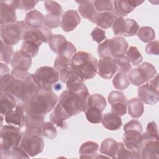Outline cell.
Listing matches in <instances>:
<instances>
[{
  "mask_svg": "<svg viewBox=\"0 0 159 159\" xmlns=\"http://www.w3.org/2000/svg\"><path fill=\"white\" fill-rule=\"evenodd\" d=\"M58 97L52 90L41 89L25 103V126H42L46 115L55 108Z\"/></svg>",
  "mask_w": 159,
  "mask_h": 159,
  "instance_id": "obj_1",
  "label": "cell"
},
{
  "mask_svg": "<svg viewBox=\"0 0 159 159\" xmlns=\"http://www.w3.org/2000/svg\"><path fill=\"white\" fill-rule=\"evenodd\" d=\"M97 59L91 53L80 51L72 58L70 66L83 81L93 78L97 73Z\"/></svg>",
  "mask_w": 159,
  "mask_h": 159,
  "instance_id": "obj_2",
  "label": "cell"
},
{
  "mask_svg": "<svg viewBox=\"0 0 159 159\" xmlns=\"http://www.w3.org/2000/svg\"><path fill=\"white\" fill-rule=\"evenodd\" d=\"M89 96L88 90L75 93L66 89L60 94L58 104L72 117L85 111Z\"/></svg>",
  "mask_w": 159,
  "mask_h": 159,
  "instance_id": "obj_3",
  "label": "cell"
},
{
  "mask_svg": "<svg viewBox=\"0 0 159 159\" xmlns=\"http://www.w3.org/2000/svg\"><path fill=\"white\" fill-rule=\"evenodd\" d=\"M122 140L125 147L134 155L135 158H140L141 147L143 137L142 126L137 120H132L124 126Z\"/></svg>",
  "mask_w": 159,
  "mask_h": 159,
  "instance_id": "obj_4",
  "label": "cell"
},
{
  "mask_svg": "<svg viewBox=\"0 0 159 159\" xmlns=\"http://www.w3.org/2000/svg\"><path fill=\"white\" fill-rule=\"evenodd\" d=\"M41 127L33 126L27 127L23 133V138L20 147L31 157L40 153L44 147Z\"/></svg>",
  "mask_w": 159,
  "mask_h": 159,
  "instance_id": "obj_5",
  "label": "cell"
},
{
  "mask_svg": "<svg viewBox=\"0 0 159 159\" xmlns=\"http://www.w3.org/2000/svg\"><path fill=\"white\" fill-rule=\"evenodd\" d=\"M1 157L13 149L19 147L23 138L20 127L13 125H4L0 131Z\"/></svg>",
  "mask_w": 159,
  "mask_h": 159,
  "instance_id": "obj_6",
  "label": "cell"
},
{
  "mask_svg": "<svg viewBox=\"0 0 159 159\" xmlns=\"http://www.w3.org/2000/svg\"><path fill=\"white\" fill-rule=\"evenodd\" d=\"M30 27L25 21H18L16 24H8L1 26V40L9 46L17 44L22 39L23 35L29 30Z\"/></svg>",
  "mask_w": 159,
  "mask_h": 159,
  "instance_id": "obj_7",
  "label": "cell"
},
{
  "mask_svg": "<svg viewBox=\"0 0 159 159\" xmlns=\"http://www.w3.org/2000/svg\"><path fill=\"white\" fill-rule=\"evenodd\" d=\"M129 47L125 39L121 37H116L111 39H106L98 47V54L100 58L114 57L123 54L125 55Z\"/></svg>",
  "mask_w": 159,
  "mask_h": 159,
  "instance_id": "obj_8",
  "label": "cell"
},
{
  "mask_svg": "<svg viewBox=\"0 0 159 159\" xmlns=\"http://www.w3.org/2000/svg\"><path fill=\"white\" fill-rule=\"evenodd\" d=\"M157 75L155 67L148 62H144L129 71L128 78L131 83L139 86L148 82Z\"/></svg>",
  "mask_w": 159,
  "mask_h": 159,
  "instance_id": "obj_9",
  "label": "cell"
},
{
  "mask_svg": "<svg viewBox=\"0 0 159 159\" xmlns=\"http://www.w3.org/2000/svg\"><path fill=\"white\" fill-rule=\"evenodd\" d=\"M138 96L142 102L153 105L159 100L158 94V76L156 75L145 84L138 88Z\"/></svg>",
  "mask_w": 159,
  "mask_h": 159,
  "instance_id": "obj_10",
  "label": "cell"
},
{
  "mask_svg": "<svg viewBox=\"0 0 159 159\" xmlns=\"http://www.w3.org/2000/svg\"><path fill=\"white\" fill-rule=\"evenodd\" d=\"M40 89L41 86L37 81L35 75L30 73L22 81L16 98L21 102L26 103Z\"/></svg>",
  "mask_w": 159,
  "mask_h": 159,
  "instance_id": "obj_11",
  "label": "cell"
},
{
  "mask_svg": "<svg viewBox=\"0 0 159 159\" xmlns=\"http://www.w3.org/2000/svg\"><path fill=\"white\" fill-rule=\"evenodd\" d=\"M34 75L41 89L46 90H52V86L60 79L59 72L56 69L48 66L38 68Z\"/></svg>",
  "mask_w": 159,
  "mask_h": 159,
  "instance_id": "obj_12",
  "label": "cell"
},
{
  "mask_svg": "<svg viewBox=\"0 0 159 159\" xmlns=\"http://www.w3.org/2000/svg\"><path fill=\"white\" fill-rule=\"evenodd\" d=\"M112 30L115 35L132 37L136 35L139 29L137 22L132 19H124L117 17L112 24Z\"/></svg>",
  "mask_w": 159,
  "mask_h": 159,
  "instance_id": "obj_13",
  "label": "cell"
},
{
  "mask_svg": "<svg viewBox=\"0 0 159 159\" xmlns=\"http://www.w3.org/2000/svg\"><path fill=\"white\" fill-rule=\"evenodd\" d=\"M108 101L111 105V110L119 116L127 113V100L124 94L118 91H111L108 96Z\"/></svg>",
  "mask_w": 159,
  "mask_h": 159,
  "instance_id": "obj_14",
  "label": "cell"
},
{
  "mask_svg": "<svg viewBox=\"0 0 159 159\" xmlns=\"http://www.w3.org/2000/svg\"><path fill=\"white\" fill-rule=\"evenodd\" d=\"M52 35V32L50 29L42 25L39 27L31 28L27 31L23 35L22 40H32L41 45L42 43L48 42Z\"/></svg>",
  "mask_w": 159,
  "mask_h": 159,
  "instance_id": "obj_15",
  "label": "cell"
},
{
  "mask_svg": "<svg viewBox=\"0 0 159 159\" xmlns=\"http://www.w3.org/2000/svg\"><path fill=\"white\" fill-rule=\"evenodd\" d=\"M16 9L14 1H0L1 26L8 24H15L16 22L17 16Z\"/></svg>",
  "mask_w": 159,
  "mask_h": 159,
  "instance_id": "obj_16",
  "label": "cell"
},
{
  "mask_svg": "<svg viewBox=\"0 0 159 159\" xmlns=\"http://www.w3.org/2000/svg\"><path fill=\"white\" fill-rule=\"evenodd\" d=\"M6 122L11 125L23 127L25 125V103L19 102L15 109L5 115Z\"/></svg>",
  "mask_w": 159,
  "mask_h": 159,
  "instance_id": "obj_17",
  "label": "cell"
},
{
  "mask_svg": "<svg viewBox=\"0 0 159 159\" xmlns=\"http://www.w3.org/2000/svg\"><path fill=\"white\" fill-rule=\"evenodd\" d=\"M97 70L101 78L106 80L112 78L117 71L113 58L109 57L101 58L97 64Z\"/></svg>",
  "mask_w": 159,
  "mask_h": 159,
  "instance_id": "obj_18",
  "label": "cell"
},
{
  "mask_svg": "<svg viewBox=\"0 0 159 159\" xmlns=\"http://www.w3.org/2000/svg\"><path fill=\"white\" fill-rule=\"evenodd\" d=\"M81 17L75 10H68L62 15L61 21V29L66 32L73 31L80 23Z\"/></svg>",
  "mask_w": 159,
  "mask_h": 159,
  "instance_id": "obj_19",
  "label": "cell"
},
{
  "mask_svg": "<svg viewBox=\"0 0 159 159\" xmlns=\"http://www.w3.org/2000/svg\"><path fill=\"white\" fill-rule=\"evenodd\" d=\"M143 1L116 0L113 1L114 11L120 16H127L137 7L142 4Z\"/></svg>",
  "mask_w": 159,
  "mask_h": 159,
  "instance_id": "obj_20",
  "label": "cell"
},
{
  "mask_svg": "<svg viewBox=\"0 0 159 159\" xmlns=\"http://www.w3.org/2000/svg\"><path fill=\"white\" fill-rule=\"evenodd\" d=\"M140 158H159V142L158 140H148L143 141L141 147Z\"/></svg>",
  "mask_w": 159,
  "mask_h": 159,
  "instance_id": "obj_21",
  "label": "cell"
},
{
  "mask_svg": "<svg viewBox=\"0 0 159 159\" xmlns=\"http://www.w3.org/2000/svg\"><path fill=\"white\" fill-rule=\"evenodd\" d=\"M10 64L13 69L28 71L32 65V58L18 50L14 53Z\"/></svg>",
  "mask_w": 159,
  "mask_h": 159,
  "instance_id": "obj_22",
  "label": "cell"
},
{
  "mask_svg": "<svg viewBox=\"0 0 159 159\" xmlns=\"http://www.w3.org/2000/svg\"><path fill=\"white\" fill-rule=\"evenodd\" d=\"M70 117H71L65 112L58 103L55 106L53 111L50 115L51 122L54 125H56L57 127L62 129H66L67 128V124L65 121Z\"/></svg>",
  "mask_w": 159,
  "mask_h": 159,
  "instance_id": "obj_23",
  "label": "cell"
},
{
  "mask_svg": "<svg viewBox=\"0 0 159 159\" xmlns=\"http://www.w3.org/2000/svg\"><path fill=\"white\" fill-rule=\"evenodd\" d=\"M119 16L114 10L111 12H98L94 19L93 23L102 29H107L112 25L114 20Z\"/></svg>",
  "mask_w": 159,
  "mask_h": 159,
  "instance_id": "obj_24",
  "label": "cell"
},
{
  "mask_svg": "<svg viewBox=\"0 0 159 159\" xmlns=\"http://www.w3.org/2000/svg\"><path fill=\"white\" fill-rule=\"evenodd\" d=\"M78 4V11L81 16L93 23L98 12L96 10L92 1H76Z\"/></svg>",
  "mask_w": 159,
  "mask_h": 159,
  "instance_id": "obj_25",
  "label": "cell"
},
{
  "mask_svg": "<svg viewBox=\"0 0 159 159\" xmlns=\"http://www.w3.org/2000/svg\"><path fill=\"white\" fill-rule=\"evenodd\" d=\"M102 125L110 130H116L122 125L120 117L114 112H108L102 116L101 120Z\"/></svg>",
  "mask_w": 159,
  "mask_h": 159,
  "instance_id": "obj_26",
  "label": "cell"
},
{
  "mask_svg": "<svg viewBox=\"0 0 159 159\" xmlns=\"http://www.w3.org/2000/svg\"><path fill=\"white\" fill-rule=\"evenodd\" d=\"M16 97L12 94L1 92L0 93V113L6 115L16 106Z\"/></svg>",
  "mask_w": 159,
  "mask_h": 159,
  "instance_id": "obj_27",
  "label": "cell"
},
{
  "mask_svg": "<svg viewBox=\"0 0 159 159\" xmlns=\"http://www.w3.org/2000/svg\"><path fill=\"white\" fill-rule=\"evenodd\" d=\"M99 150V145L92 141H88L83 143L80 149L79 154L81 158H96L98 151Z\"/></svg>",
  "mask_w": 159,
  "mask_h": 159,
  "instance_id": "obj_28",
  "label": "cell"
},
{
  "mask_svg": "<svg viewBox=\"0 0 159 159\" xmlns=\"http://www.w3.org/2000/svg\"><path fill=\"white\" fill-rule=\"evenodd\" d=\"M118 148V142L111 138L104 139L100 146V153L104 155L112 158H116V153Z\"/></svg>",
  "mask_w": 159,
  "mask_h": 159,
  "instance_id": "obj_29",
  "label": "cell"
},
{
  "mask_svg": "<svg viewBox=\"0 0 159 159\" xmlns=\"http://www.w3.org/2000/svg\"><path fill=\"white\" fill-rule=\"evenodd\" d=\"M128 112L132 118H139L144 112V107L142 101L139 98H134L127 101Z\"/></svg>",
  "mask_w": 159,
  "mask_h": 159,
  "instance_id": "obj_30",
  "label": "cell"
},
{
  "mask_svg": "<svg viewBox=\"0 0 159 159\" xmlns=\"http://www.w3.org/2000/svg\"><path fill=\"white\" fill-rule=\"evenodd\" d=\"M68 41L66 38L60 34L52 35L48 41V45L51 50L58 55L65 48Z\"/></svg>",
  "mask_w": 159,
  "mask_h": 159,
  "instance_id": "obj_31",
  "label": "cell"
},
{
  "mask_svg": "<svg viewBox=\"0 0 159 159\" xmlns=\"http://www.w3.org/2000/svg\"><path fill=\"white\" fill-rule=\"evenodd\" d=\"M43 15L37 10H32L26 14L25 21L31 28L39 27L43 23Z\"/></svg>",
  "mask_w": 159,
  "mask_h": 159,
  "instance_id": "obj_32",
  "label": "cell"
},
{
  "mask_svg": "<svg viewBox=\"0 0 159 159\" xmlns=\"http://www.w3.org/2000/svg\"><path fill=\"white\" fill-rule=\"evenodd\" d=\"M40 45L32 40H25L22 43L20 51L31 58L37 56L39 51Z\"/></svg>",
  "mask_w": 159,
  "mask_h": 159,
  "instance_id": "obj_33",
  "label": "cell"
},
{
  "mask_svg": "<svg viewBox=\"0 0 159 159\" xmlns=\"http://www.w3.org/2000/svg\"><path fill=\"white\" fill-rule=\"evenodd\" d=\"M117 70L120 73H127L132 68V65L127 56L123 54L117 55L113 58Z\"/></svg>",
  "mask_w": 159,
  "mask_h": 159,
  "instance_id": "obj_34",
  "label": "cell"
},
{
  "mask_svg": "<svg viewBox=\"0 0 159 159\" xmlns=\"http://www.w3.org/2000/svg\"><path fill=\"white\" fill-rule=\"evenodd\" d=\"M86 119L92 124L100 123L102 118V111L93 106H86L84 111Z\"/></svg>",
  "mask_w": 159,
  "mask_h": 159,
  "instance_id": "obj_35",
  "label": "cell"
},
{
  "mask_svg": "<svg viewBox=\"0 0 159 159\" xmlns=\"http://www.w3.org/2000/svg\"><path fill=\"white\" fill-rule=\"evenodd\" d=\"M137 34L139 39L145 43L150 42L155 38V32L154 30L148 26L140 27Z\"/></svg>",
  "mask_w": 159,
  "mask_h": 159,
  "instance_id": "obj_36",
  "label": "cell"
},
{
  "mask_svg": "<svg viewBox=\"0 0 159 159\" xmlns=\"http://www.w3.org/2000/svg\"><path fill=\"white\" fill-rule=\"evenodd\" d=\"M112 83L115 88L119 90H124L130 85V81L126 73L119 72L112 80Z\"/></svg>",
  "mask_w": 159,
  "mask_h": 159,
  "instance_id": "obj_37",
  "label": "cell"
},
{
  "mask_svg": "<svg viewBox=\"0 0 159 159\" xmlns=\"http://www.w3.org/2000/svg\"><path fill=\"white\" fill-rule=\"evenodd\" d=\"M87 106L96 107L103 111L106 107V101L101 94H94L89 96L87 101Z\"/></svg>",
  "mask_w": 159,
  "mask_h": 159,
  "instance_id": "obj_38",
  "label": "cell"
},
{
  "mask_svg": "<svg viewBox=\"0 0 159 159\" xmlns=\"http://www.w3.org/2000/svg\"><path fill=\"white\" fill-rule=\"evenodd\" d=\"M143 140H158V126L157 124L154 121L150 122L147 126L146 131L143 134Z\"/></svg>",
  "mask_w": 159,
  "mask_h": 159,
  "instance_id": "obj_39",
  "label": "cell"
},
{
  "mask_svg": "<svg viewBox=\"0 0 159 159\" xmlns=\"http://www.w3.org/2000/svg\"><path fill=\"white\" fill-rule=\"evenodd\" d=\"M127 57L133 65H139L143 60V57L137 48L134 46L130 47L126 52Z\"/></svg>",
  "mask_w": 159,
  "mask_h": 159,
  "instance_id": "obj_40",
  "label": "cell"
},
{
  "mask_svg": "<svg viewBox=\"0 0 159 159\" xmlns=\"http://www.w3.org/2000/svg\"><path fill=\"white\" fill-rule=\"evenodd\" d=\"M13 55L12 47L11 46L7 45L1 40V61L4 62L6 64L10 63Z\"/></svg>",
  "mask_w": 159,
  "mask_h": 159,
  "instance_id": "obj_41",
  "label": "cell"
},
{
  "mask_svg": "<svg viewBox=\"0 0 159 159\" xmlns=\"http://www.w3.org/2000/svg\"><path fill=\"white\" fill-rule=\"evenodd\" d=\"M42 135L49 139H53L57 135V131L52 122H45L41 127Z\"/></svg>",
  "mask_w": 159,
  "mask_h": 159,
  "instance_id": "obj_42",
  "label": "cell"
},
{
  "mask_svg": "<svg viewBox=\"0 0 159 159\" xmlns=\"http://www.w3.org/2000/svg\"><path fill=\"white\" fill-rule=\"evenodd\" d=\"M44 7L50 14L59 17L63 15V9L56 1H45L44 2Z\"/></svg>",
  "mask_w": 159,
  "mask_h": 159,
  "instance_id": "obj_43",
  "label": "cell"
},
{
  "mask_svg": "<svg viewBox=\"0 0 159 159\" xmlns=\"http://www.w3.org/2000/svg\"><path fill=\"white\" fill-rule=\"evenodd\" d=\"M13 82L14 78L9 73H6L1 76V91L11 94V91Z\"/></svg>",
  "mask_w": 159,
  "mask_h": 159,
  "instance_id": "obj_44",
  "label": "cell"
},
{
  "mask_svg": "<svg viewBox=\"0 0 159 159\" xmlns=\"http://www.w3.org/2000/svg\"><path fill=\"white\" fill-rule=\"evenodd\" d=\"M93 4L98 12H111L114 11L112 1H92Z\"/></svg>",
  "mask_w": 159,
  "mask_h": 159,
  "instance_id": "obj_45",
  "label": "cell"
},
{
  "mask_svg": "<svg viewBox=\"0 0 159 159\" xmlns=\"http://www.w3.org/2000/svg\"><path fill=\"white\" fill-rule=\"evenodd\" d=\"M43 24L45 27L50 29L57 28L61 25L60 17L48 14L44 17Z\"/></svg>",
  "mask_w": 159,
  "mask_h": 159,
  "instance_id": "obj_46",
  "label": "cell"
},
{
  "mask_svg": "<svg viewBox=\"0 0 159 159\" xmlns=\"http://www.w3.org/2000/svg\"><path fill=\"white\" fill-rule=\"evenodd\" d=\"M2 159L3 158H29L30 156L27 154V153L19 146L9 153H6L4 156L1 157Z\"/></svg>",
  "mask_w": 159,
  "mask_h": 159,
  "instance_id": "obj_47",
  "label": "cell"
},
{
  "mask_svg": "<svg viewBox=\"0 0 159 159\" xmlns=\"http://www.w3.org/2000/svg\"><path fill=\"white\" fill-rule=\"evenodd\" d=\"M71 60L63 56L58 55L54 61L55 68L60 73L62 70L70 66Z\"/></svg>",
  "mask_w": 159,
  "mask_h": 159,
  "instance_id": "obj_48",
  "label": "cell"
},
{
  "mask_svg": "<svg viewBox=\"0 0 159 159\" xmlns=\"http://www.w3.org/2000/svg\"><path fill=\"white\" fill-rule=\"evenodd\" d=\"M116 158H135V157L133 153L125 147L124 142H118Z\"/></svg>",
  "mask_w": 159,
  "mask_h": 159,
  "instance_id": "obj_49",
  "label": "cell"
},
{
  "mask_svg": "<svg viewBox=\"0 0 159 159\" xmlns=\"http://www.w3.org/2000/svg\"><path fill=\"white\" fill-rule=\"evenodd\" d=\"M38 2V1L32 0H15L14 4L17 9L28 11L33 9Z\"/></svg>",
  "mask_w": 159,
  "mask_h": 159,
  "instance_id": "obj_50",
  "label": "cell"
},
{
  "mask_svg": "<svg viewBox=\"0 0 159 159\" xmlns=\"http://www.w3.org/2000/svg\"><path fill=\"white\" fill-rule=\"evenodd\" d=\"M91 36L94 42L98 43H101V42L106 39V32L102 29L96 27H95L91 33Z\"/></svg>",
  "mask_w": 159,
  "mask_h": 159,
  "instance_id": "obj_51",
  "label": "cell"
},
{
  "mask_svg": "<svg viewBox=\"0 0 159 159\" xmlns=\"http://www.w3.org/2000/svg\"><path fill=\"white\" fill-rule=\"evenodd\" d=\"M145 52L148 55L159 54V42L158 40H154L149 42L145 47Z\"/></svg>",
  "mask_w": 159,
  "mask_h": 159,
  "instance_id": "obj_52",
  "label": "cell"
},
{
  "mask_svg": "<svg viewBox=\"0 0 159 159\" xmlns=\"http://www.w3.org/2000/svg\"><path fill=\"white\" fill-rule=\"evenodd\" d=\"M75 74V73L71 66H69L60 72V79L61 82L66 83V81Z\"/></svg>",
  "mask_w": 159,
  "mask_h": 159,
  "instance_id": "obj_53",
  "label": "cell"
},
{
  "mask_svg": "<svg viewBox=\"0 0 159 159\" xmlns=\"http://www.w3.org/2000/svg\"><path fill=\"white\" fill-rule=\"evenodd\" d=\"M11 75L15 79L19 80H24L27 77V76L29 75V73L28 71L12 69L11 71Z\"/></svg>",
  "mask_w": 159,
  "mask_h": 159,
  "instance_id": "obj_54",
  "label": "cell"
},
{
  "mask_svg": "<svg viewBox=\"0 0 159 159\" xmlns=\"http://www.w3.org/2000/svg\"><path fill=\"white\" fill-rule=\"evenodd\" d=\"M0 65H1V76L6 73H9V68L6 63L4 64L2 63V62H1Z\"/></svg>",
  "mask_w": 159,
  "mask_h": 159,
  "instance_id": "obj_55",
  "label": "cell"
}]
</instances>
